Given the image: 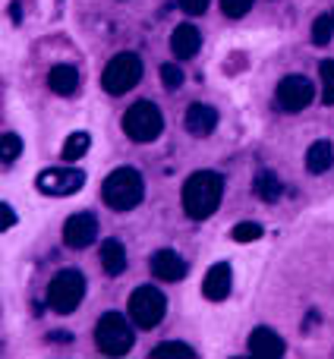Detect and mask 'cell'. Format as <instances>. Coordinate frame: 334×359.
<instances>
[{"label": "cell", "mask_w": 334, "mask_h": 359, "mask_svg": "<svg viewBox=\"0 0 334 359\" xmlns=\"http://www.w3.org/2000/svg\"><path fill=\"white\" fill-rule=\"evenodd\" d=\"M249 353L255 359H281L284 356V341H281L278 334H274L272 328H255L253 334H249Z\"/></svg>", "instance_id": "4fadbf2b"}, {"label": "cell", "mask_w": 334, "mask_h": 359, "mask_svg": "<svg viewBox=\"0 0 334 359\" xmlns=\"http://www.w3.org/2000/svg\"><path fill=\"white\" fill-rule=\"evenodd\" d=\"M0 215H4V224H0V227H4V230H10L13 227V224H16V215H13V208H10V205H0Z\"/></svg>", "instance_id": "f1b7e54d"}, {"label": "cell", "mask_w": 334, "mask_h": 359, "mask_svg": "<svg viewBox=\"0 0 334 359\" xmlns=\"http://www.w3.org/2000/svg\"><path fill=\"white\" fill-rule=\"evenodd\" d=\"M331 32H334V19L331 16H319L312 22V41L316 44H328L331 41Z\"/></svg>", "instance_id": "603a6c76"}, {"label": "cell", "mask_w": 334, "mask_h": 359, "mask_svg": "<svg viewBox=\"0 0 334 359\" xmlns=\"http://www.w3.org/2000/svg\"><path fill=\"white\" fill-rule=\"evenodd\" d=\"M167 312V299L158 287H136L130 297V318L139 325L142 331H152L161 325Z\"/></svg>", "instance_id": "52a82bcc"}, {"label": "cell", "mask_w": 334, "mask_h": 359, "mask_svg": "<svg viewBox=\"0 0 334 359\" xmlns=\"http://www.w3.org/2000/svg\"><path fill=\"white\" fill-rule=\"evenodd\" d=\"M230 287H234V274H230L227 262H218V265H211L208 274H205V280H202L205 299H211V303H221V299L230 297Z\"/></svg>", "instance_id": "8fae6325"}, {"label": "cell", "mask_w": 334, "mask_h": 359, "mask_svg": "<svg viewBox=\"0 0 334 359\" xmlns=\"http://www.w3.org/2000/svg\"><path fill=\"white\" fill-rule=\"evenodd\" d=\"M161 82H164V88H180L183 86V69L180 67H173V63H164L161 67Z\"/></svg>", "instance_id": "4316f807"}, {"label": "cell", "mask_w": 334, "mask_h": 359, "mask_svg": "<svg viewBox=\"0 0 334 359\" xmlns=\"http://www.w3.org/2000/svg\"><path fill=\"white\" fill-rule=\"evenodd\" d=\"M101 268L107 274H114V278L126 271V249L120 240H105V246H101Z\"/></svg>", "instance_id": "e0dca14e"}, {"label": "cell", "mask_w": 334, "mask_h": 359, "mask_svg": "<svg viewBox=\"0 0 334 359\" xmlns=\"http://www.w3.org/2000/svg\"><path fill=\"white\" fill-rule=\"evenodd\" d=\"M278 107L287 114H300L306 111V107L312 104V98H316V88H312V82L306 79V76H287L284 82L278 86Z\"/></svg>", "instance_id": "9c48e42d"}, {"label": "cell", "mask_w": 334, "mask_h": 359, "mask_svg": "<svg viewBox=\"0 0 334 359\" xmlns=\"http://www.w3.org/2000/svg\"><path fill=\"white\" fill-rule=\"evenodd\" d=\"M152 359H196V350L180 341H164L152 350Z\"/></svg>", "instance_id": "44dd1931"}, {"label": "cell", "mask_w": 334, "mask_h": 359, "mask_svg": "<svg viewBox=\"0 0 334 359\" xmlns=\"http://www.w3.org/2000/svg\"><path fill=\"white\" fill-rule=\"evenodd\" d=\"M152 274L158 280H167V284H177V280L186 278V262L180 259L173 249H161V252L152 255Z\"/></svg>", "instance_id": "7c38bea8"}, {"label": "cell", "mask_w": 334, "mask_h": 359, "mask_svg": "<svg viewBox=\"0 0 334 359\" xmlns=\"http://www.w3.org/2000/svg\"><path fill=\"white\" fill-rule=\"evenodd\" d=\"M35 186L44 196H73L86 186V174L76 168H48L38 174Z\"/></svg>", "instance_id": "ba28073f"}, {"label": "cell", "mask_w": 334, "mask_h": 359, "mask_svg": "<svg viewBox=\"0 0 334 359\" xmlns=\"http://www.w3.org/2000/svg\"><path fill=\"white\" fill-rule=\"evenodd\" d=\"M224 198V180L215 170H199L183 183V211L192 221H205Z\"/></svg>", "instance_id": "6da1fadb"}, {"label": "cell", "mask_w": 334, "mask_h": 359, "mask_svg": "<svg viewBox=\"0 0 334 359\" xmlns=\"http://www.w3.org/2000/svg\"><path fill=\"white\" fill-rule=\"evenodd\" d=\"M88 149H92V139H88V133H73V136H67L60 155H63V161H79V158H86Z\"/></svg>", "instance_id": "ffe728a7"}, {"label": "cell", "mask_w": 334, "mask_h": 359, "mask_svg": "<svg viewBox=\"0 0 334 359\" xmlns=\"http://www.w3.org/2000/svg\"><path fill=\"white\" fill-rule=\"evenodd\" d=\"M95 236H98V221H95V215H88V211H79V215L67 217V224H63V243H67L69 249L92 246Z\"/></svg>", "instance_id": "30bf717a"}, {"label": "cell", "mask_w": 334, "mask_h": 359, "mask_svg": "<svg viewBox=\"0 0 334 359\" xmlns=\"http://www.w3.org/2000/svg\"><path fill=\"white\" fill-rule=\"evenodd\" d=\"M171 48H173V54H177L180 60H189V57H196L199 48H202V35H199V29L192 22H183V25L173 29Z\"/></svg>", "instance_id": "9a60e30c"}, {"label": "cell", "mask_w": 334, "mask_h": 359, "mask_svg": "<svg viewBox=\"0 0 334 359\" xmlns=\"http://www.w3.org/2000/svg\"><path fill=\"white\" fill-rule=\"evenodd\" d=\"M82 297H86V278L76 268H63V271L54 274L48 287V306L57 312V316H69V312L79 309Z\"/></svg>", "instance_id": "3957f363"}, {"label": "cell", "mask_w": 334, "mask_h": 359, "mask_svg": "<svg viewBox=\"0 0 334 359\" xmlns=\"http://www.w3.org/2000/svg\"><path fill=\"white\" fill-rule=\"evenodd\" d=\"M230 236H234L236 243H253V240H259V236H262V227H259V224H253V221L236 224L234 233H230Z\"/></svg>", "instance_id": "cb8c5ba5"}, {"label": "cell", "mask_w": 334, "mask_h": 359, "mask_svg": "<svg viewBox=\"0 0 334 359\" xmlns=\"http://www.w3.org/2000/svg\"><path fill=\"white\" fill-rule=\"evenodd\" d=\"M101 196L114 211H133L145 196L142 174L136 168H117L101 186Z\"/></svg>", "instance_id": "7a4b0ae2"}, {"label": "cell", "mask_w": 334, "mask_h": 359, "mask_svg": "<svg viewBox=\"0 0 334 359\" xmlns=\"http://www.w3.org/2000/svg\"><path fill=\"white\" fill-rule=\"evenodd\" d=\"M331 164H334V151L328 142H316L306 151V168H309V174H325Z\"/></svg>", "instance_id": "ac0fdd59"}, {"label": "cell", "mask_w": 334, "mask_h": 359, "mask_svg": "<svg viewBox=\"0 0 334 359\" xmlns=\"http://www.w3.org/2000/svg\"><path fill=\"white\" fill-rule=\"evenodd\" d=\"M331 19H334V13H331Z\"/></svg>", "instance_id": "f546056e"}, {"label": "cell", "mask_w": 334, "mask_h": 359, "mask_svg": "<svg viewBox=\"0 0 334 359\" xmlns=\"http://www.w3.org/2000/svg\"><path fill=\"white\" fill-rule=\"evenodd\" d=\"M319 76H322V101L325 104H334V60H325L319 67Z\"/></svg>", "instance_id": "7402d4cb"}, {"label": "cell", "mask_w": 334, "mask_h": 359, "mask_svg": "<svg viewBox=\"0 0 334 359\" xmlns=\"http://www.w3.org/2000/svg\"><path fill=\"white\" fill-rule=\"evenodd\" d=\"M221 10H224V16H230V19H243L253 10V0H221Z\"/></svg>", "instance_id": "d4e9b609"}, {"label": "cell", "mask_w": 334, "mask_h": 359, "mask_svg": "<svg viewBox=\"0 0 334 359\" xmlns=\"http://www.w3.org/2000/svg\"><path fill=\"white\" fill-rule=\"evenodd\" d=\"M48 86L57 95H73L76 86H79V69L73 63H60V67H54L48 73Z\"/></svg>", "instance_id": "2e32d148"}, {"label": "cell", "mask_w": 334, "mask_h": 359, "mask_svg": "<svg viewBox=\"0 0 334 359\" xmlns=\"http://www.w3.org/2000/svg\"><path fill=\"white\" fill-rule=\"evenodd\" d=\"M95 344L105 356H126L133 350V328L126 325V318L120 312H107V316L98 318Z\"/></svg>", "instance_id": "277c9868"}, {"label": "cell", "mask_w": 334, "mask_h": 359, "mask_svg": "<svg viewBox=\"0 0 334 359\" xmlns=\"http://www.w3.org/2000/svg\"><path fill=\"white\" fill-rule=\"evenodd\" d=\"M164 130V117L152 101H136L130 111L123 114V133L133 142H155Z\"/></svg>", "instance_id": "5b68a950"}, {"label": "cell", "mask_w": 334, "mask_h": 359, "mask_svg": "<svg viewBox=\"0 0 334 359\" xmlns=\"http://www.w3.org/2000/svg\"><path fill=\"white\" fill-rule=\"evenodd\" d=\"M215 126H218L215 107H208V104H189L186 107V133H189V136L205 139V136L215 133Z\"/></svg>", "instance_id": "5bb4252c"}, {"label": "cell", "mask_w": 334, "mask_h": 359, "mask_svg": "<svg viewBox=\"0 0 334 359\" xmlns=\"http://www.w3.org/2000/svg\"><path fill=\"white\" fill-rule=\"evenodd\" d=\"M255 192H259L262 202H278L281 192H284V186H281V180L272 174V170H262L259 177H255Z\"/></svg>", "instance_id": "d6986e66"}, {"label": "cell", "mask_w": 334, "mask_h": 359, "mask_svg": "<svg viewBox=\"0 0 334 359\" xmlns=\"http://www.w3.org/2000/svg\"><path fill=\"white\" fill-rule=\"evenodd\" d=\"M19 151H22V139L13 136V133H6V136H4V164H6V168H10V164L19 158Z\"/></svg>", "instance_id": "484cf974"}, {"label": "cell", "mask_w": 334, "mask_h": 359, "mask_svg": "<svg viewBox=\"0 0 334 359\" xmlns=\"http://www.w3.org/2000/svg\"><path fill=\"white\" fill-rule=\"evenodd\" d=\"M142 79V60L139 54H117L107 60L105 73H101V86L111 95H126L130 88L139 86Z\"/></svg>", "instance_id": "8992f818"}, {"label": "cell", "mask_w": 334, "mask_h": 359, "mask_svg": "<svg viewBox=\"0 0 334 359\" xmlns=\"http://www.w3.org/2000/svg\"><path fill=\"white\" fill-rule=\"evenodd\" d=\"M180 6H183V13H189V16H202V13L208 10V0H180Z\"/></svg>", "instance_id": "83f0119b"}]
</instances>
